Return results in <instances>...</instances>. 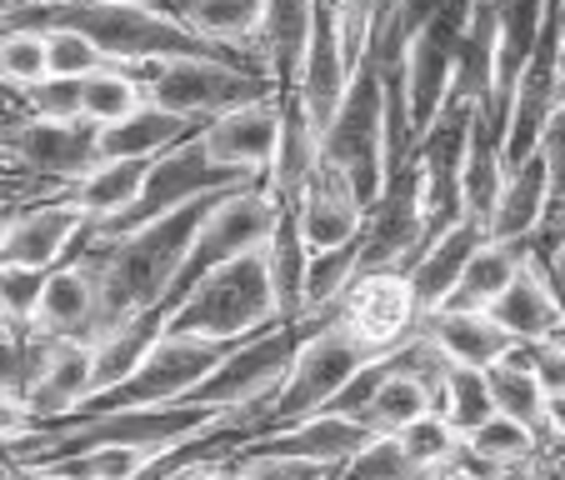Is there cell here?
Listing matches in <instances>:
<instances>
[{"label": "cell", "instance_id": "6da1fadb", "mask_svg": "<svg viewBox=\"0 0 565 480\" xmlns=\"http://www.w3.org/2000/svg\"><path fill=\"white\" fill-rule=\"evenodd\" d=\"M215 195L181 205L171 215H156L146 225H130L120 235H96L90 246H81V256H86L96 290H100V331H116V326L150 316V310H166L175 276H181L185 256H191V241L201 231L205 211L215 205Z\"/></svg>", "mask_w": 565, "mask_h": 480}, {"label": "cell", "instance_id": "7a4b0ae2", "mask_svg": "<svg viewBox=\"0 0 565 480\" xmlns=\"http://www.w3.org/2000/svg\"><path fill=\"white\" fill-rule=\"evenodd\" d=\"M371 361H375V351L365 341H355L331 310L306 316V335H300L296 361H290L280 391L270 395L266 406L235 416V430L250 440V436H260V430H276V426H290V420L316 416V410H331L335 395H341L345 385L361 375V365H371Z\"/></svg>", "mask_w": 565, "mask_h": 480}, {"label": "cell", "instance_id": "3957f363", "mask_svg": "<svg viewBox=\"0 0 565 480\" xmlns=\"http://www.w3.org/2000/svg\"><path fill=\"white\" fill-rule=\"evenodd\" d=\"M160 320H166V331L205 335V341H225V345H241L250 335H266L276 326H286L276 306V286H270L266 250L201 276L185 296H175L171 306L160 310Z\"/></svg>", "mask_w": 565, "mask_h": 480}, {"label": "cell", "instance_id": "277c9868", "mask_svg": "<svg viewBox=\"0 0 565 480\" xmlns=\"http://www.w3.org/2000/svg\"><path fill=\"white\" fill-rule=\"evenodd\" d=\"M320 160L341 171L351 181V191L361 195V205L371 211L381 201L385 181H391V130H385V81L371 61L361 55L351 75L341 110L331 116V126L320 130Z\"/></svg>", "mask_w": 565, "mask_h": 480}, {"label": "cell", "instance_id": "5b68a950", "mask_svg": "<svg viewBox=\"0 0 565 480\" xmlns=\"http://www.w3.org/2000/svg\"><path fill=\"white\" fill-rule=\"evenodd\" d=\"M140 75H146V96L156 106L191 116L201 126L280 90L256 61H241V55H175V61L146 65Z\"/></svg>", "mask_w": 565, "mask_h": 480}, {"label": "cell", "instance_id": "8992f818", "mask_svg": "<svg viewBox=\"0 0 565 480\" xmlns=\"http://www.w3.org/2000/svg\"><path fill=\"white\" fill-rule=\"evenodd\" d=\"M280 215H286V205L270 195L266 181H246V185H231V191L215 195V205L205 211L201 231H195L191 241V256H185L181 276H175V296H185V290L195 286L201 276H211V270L231 266V260L241 256H256V250L270 246V235H276ZM166 300V306H171Z\"/></svg>", "mask_w": 565, "mask_h": 480}, {"label": "cell", "instance_id": "52a82bcc", "mask_svg": "<svg viewBox=\"0 0 565 480\" xmlns=\"http://www.w3.org/2000/svg\"><path fill=\"white\" fill-rule=\"evenodd\" d=\"M235 345L205 341V335L185 331H160V341L146 351V361L116 385V391L96 395L86 410H120V406H181L215 375V365L231 355Z\"/></svg>", "mask_w": 565, "mask_h": 480}, {"label": "cell", "instance_id": "ba28073f", "mask_svg": "<svg viewBox=\"0 0 565 480\" xmlns=\"http://www.w3.org/2000/svg\"><path fill=\"white\" fill-rule=\"evenodd\" d=\"M300 335H306V320H286L276 331L241 341L221 365H215V375L191 395V401H201V406H211V410H235V416L266 406L270 395L280 391V381H286L290 361H296Z\"/></svg>", "mask_w": 565, "mask_h": 480}, {"label": "cell", "instance_id": "9c48e42d", "mask_svg": "<svg viewBox=\"0 0 565 480\" xmlns=\"http://www.w3.org/2000/svg\"><path fill=\"white\" fill-rule=\"evenodd\" d=\"M96 345L86 335H31L25 331V401L35 416L71 420L96 401Z\"/></svg>", "mask_w": 565, "mask_h": 480}, {"label": "cell", "instance_id": "30bf717a", "mask_svg": "<svg viewBox=\"0 0 565 480\" xmlns=\"http://www.w3.org/2000/svg\"><path fill=\"white\" fill-rule=\"evenodd\" d=\"M231 185H246V175L215 166L211 150H205V140H201V130H195L191 140H181V146H171L166 156L150 160V175H146V185H140V201L100 235H120V231H130V225H146V221H156V215H171V211H181V205L205 201V195H215V191H231ZM90 241H96V235H90Z\"/></svg>", "mask_w": 565, "mask_h": 480}, {"label": "cell", "instance_id": "8fae6325", "mask_svg": "<svg viewBox=\"0 0 565 480\" xmlns=\"http://www.w3.org/2000/svg\"><path fill=\"white\" fill-rule=\"evenodd\" d=\"M96 130L100 126H90V120L61 126V120H41V116H15L0 126V160L25 175H35V181H51V185L71 191L100 160Z\"/></svg>", "mask_w": 565, "mask_h": 480}, {"label": "cell", "instance_id": "7c38bea8", "mask_svg": "<svg viewBox=\"0 0 565 480\" xmlns=\"http://www.w3.org/2000/svg\"><path fill=\"white\" fill-rule=\"evenodd\" d=\"M355 341H365L375 355L406 345L420 331V300L406 270H361L341 290L335 306H326Z\"/></svg>", "mask_w": 565, "mask_h": 480}, {"label": "cell", "instance_id": "4fadbf2b", "mask_svg": "<svg viewBox=\"0 0 565 480\" xmlns=\"http://www.w3.org/2000/svg\"><path fill=\"white\" fill-rule=\"evenodd\" d=\"M81 241H90V215L71 191L25 201L0 250V276H45L61 260H71Z\"/></svg>", "mask_w": 565, "mask_h": 480}, {"label": "cell", "instance_id": "5bb4252c", "mask_svg": "<svg viewBox=\"0 0 565 480\" xmlns=\"http://www.w3.org/2000/svg\"><path fill=\"white\" fill-rule=\"evenodd\" d=\"M426 241H430V221H426V201H420V175L416 160H406V166L391 171L381 201L365 211L361 270H411V260L426 250Z\"/></svg>", "mask_w": 565, "mask_h": 480}, {"label": "cell", "instance_id": "9a60e30c", "mask_svg": "<svg viewBox=\"0 0 565 480\" xmlns=\"http://www.w3.org/2000/svg\"><path fill=\"white\" fill-rule=\"evenodd\" d=\"M280 126H286V90L205 120L201 140H205L215 166L246 175V181H266L270 160H276V146H280Z\"/></svg>", "mask_w": 565, "mask_h": 480}, {"label": "cell", "instance_id": "2e32d148", "mask_svg": "<svg viewBox=\"0 0 565 480\" xmlns=\"http://www.w3.org/2000/svg\"><path fill=\"white\" fill-rule=\"evenodd\" d=\"M25 331L31 335H86V341L100 331V290L81 250L41 276L31 310H25Z\"/></svg>", "mask_w": 565, "mask_h": 480}, {"label": "cell", "instance_id": "e0dca14e", "mask_svg": "<svg viewBox=\"0 0 565 480\" xmlns=\"http://www.w3.org/2000/svg\"><path fill=\"white\" fill-rule=\"evenodd\" d=\"M290 215H296V231H300L310 256L351 246V241H361V231H365L361 195H355L351 181H345L341 171H331L326 160H320V171L310 175V185L300 191V201L290 205Z\"/></svg>", "mask_w": 565, "mask_h": 480}, {"label": "cell", "instance_id": "ac0fdd59", "mask_svg": "<svg viewBox=\"0 0 565 480\" xmlns=\"http://www.w3.org/2000/svg\"><path fill=\"white\" fill-rule=\"evenodd\" d=\"M371 436L375 430L361 426L355 416H341V410H316V416H306V420L260 430V436H250L241 450H276V456H296V460H316V466L341 470Z\"/></svg>", "mask_w": 565, "mask_h": 480}, {"label": "cell", "instance_id": "d6986e66", "mask_svg": "<svg viewBox=\"0 0 565 480\" xmlns=\"http://www.w3.org/2000/svg\"><path fill=\"white\" fill-rule=\"evenodd\" d=\"M420 331H426V341L436 345L450 365H480V371H491L495 361H505V355L515 351V335L505 331L491 310L440 306L420 320Z\"/></svg>", "mask_w": 565, "mask_h": 480}, {"label": "cell", "instance_id": "ffe728a7", "mask_svg": "<svg viewBox=\"0 0 565 480\" xmlns=\"http://www.w3.org/2000/svg\"><path fill=\"white\" fill-rule=\"evenodd\" d=\"M480 241H486V225L470 221V215H460L456 225H446L440 235H430L426 250H420L416 260H411V286H416V300H420V320L430 316V310H440L450 296H456L460 276H466L470 256L480 250Z\"/></svg>", "mask_w": 565, "mask_h": 480}, {"label": "cell", "instance_id": "44dd1931", "mask_svg": "<svg viewBox=\"0 0 565 480\" xmlns=\"http://www.w3.org/2000/svg\"><path fill=\"white\" fill-rule=\"evenodd\" d=\"M491 316L515 335V345H541V341L565 335V306H561L551 276H545V266L535 256H525L521 276L501 290V300L491 306Z\"/></svg>", "mask_w": 565, "mask_h": 480}, {"label": "cell", "instance_id": "7402d4cb", "mask_svg": "<svg viewBox=\"0 0 565 480\" xmlns=\"http://www.w3.org/2000/svg\"><path fill=\"white\" fill-rule=\"evenodd\" d=\"M545 215H551V166L535 150L525 166L505 171L501 201H495L491 221H486V235L491 241H511V246H531L535 231L545 225Z\"/></svg>", "mask_w": 565, "mask_h": 480}, {"label": "cell", "instance_id": "603a6c76", "mask_svg": "<svg viewBox=\"0 0 565 480\" xmlns=\"http://www.w3.org/2000/svg\"><path fill=\"white\" fill-rule=\"evenodd\" d=\"M310 35H316V0H266L256 55L280 90H296Z\"/></svg>", "mask_w": 565, "mask_h": 480}, {"label": "cell", "instance_id": "cb8c5ba5", "mask_svg": "<svg viewBox=\"0 0 565 480\" xmlns=\"http://www.w3.org/2000/svg\"><path fill=\"white\" fill-rule=\"evenodd\" d=\"M205 45L241 61H256V41H260V21H266V0H175L171 6ZM266 71V65H260Z\"/></svg>", "mask_w": 565, "mask_h": 480}, {"label": "cell", "instance_id": "d4e9b609", "mask_svg": "<svg viewBox=\"0 0 565 480\" xmlns=\"http://www.w3.org/2000/svg\"><path fill=\"white\" fill-rule=\"evenodd\" d=\"M195 130H201V120L175 116V110L146 100L136 116L116 120V126H100L96 130V150H100V160H156V156H166L171 146L191 140Z\"/></svg>", "mask_w": 565, "mask_h": 480}, {"label": "cell", "instance_id": "484cf974", "mask_svg": "<svg viewBox=\"0 0 565 480\" xmlns=\"http://www.w3.org/2000/svg\"><path fill=\"white\" fill-rule=\"evenodd\" d=\"M505 126L491 116V110L476 106V120H470V150H466V171H460V205H466L470 221H491L495 201H501L505 185V150H501Z\"/></svg>", "mask_w": 565, "mask_h": 480}, {"label": "cell", "instance_id": "4316f807", "mask_svg": "<svg viewBox=\"0 0 565 480\" xmlns=\"http://www.w3.org/2000/svg\"><path fill=\"white\" fill-rule=\"evenodd\" d=\"M201 440H185V446H96V450H75V456H61V460H41V466L61 470L65 480H146L156 470H166L171 460H181L185 450H195Z\"/></svg>", "mask_w": 565, "mask_h": 480}, {"label": "cell", "instance_id": "83f0119b", "mask_svg": "<svg viewBox=\"0 0 565 480\" xmlns=\"http://www.w3.org/2000/svg\"><path fill=\"white\" fill-rule=\"evenodd\" d=\"M146 175H150V160H96V166L71 185V195L86 205V215H90V235L110 231V225L140 201Z\"/></svg>", "mask_w": 565, "mask_h": 480}, {"label": "cell", "instance_id": "f1b7e54d", "mask_svg": "<svg viewBox=\"0 0 565 480\" xmlns=\"http://www.w3.org/2000/svg\"><path fill=\"white\" fill-rule=\"evenodd\" d=\"M541 460H545L541 430L501 416V410L491 420H480L476 430H466V470H476V476H501V470L515 466H541Z\"/></svg>", "mask_w": 565, "mask_h": 480}, {"label": "cell", "instance_id": "f546056e", "mask_svg": "<svg viewBox=\"0 0 565 480\" xmlns=\"http://www.w3.org/2000/svg\"><path fill=\"white\" fill-rule=\"evenodd\" d=\"M316 171H320V130L310 126L300 100L286 90V126H280V146H276V160H270V171H266V185L280 205H296Z\"/></svg>", "mask_w": 565, "mask_h": 480}, {"label": "cell", "instance_id": "4dcf8cb0", "mask_svg": "<svg viewBox=\"0 0 565 480\" xmlns=\"http://www.w3.org/2000/svg\"><path fill=\"white\" fill-rule=\"evenodd\" d=\"M436 410V385L426 381V375L406 371L401 365V345L391 351V371H385V381L375 385L371 406H365V426L375 430V436H401L406 426H416L420 416H430Z\"/></svg>", "mask_w": 565, "mask_h": 480}, {"label": "cell", "instance_id": "1f68e13d", "mask_svg": "<svg viewBox=\"0 0 565 480\" xmlns=\"http://www.w3.org/2000/svg\"><path fill=\"white\" fill-rule=\"evenodd\" d=\"M525 256H531V246H511V241H480V250L470 256L466 276H460L456 296L446 300V306H466V310H491L495 300H501V290L511 286L515 276H521Z\"/></svg>", "mask_w": 565, "mask_h": 480}, {"label": "cell", "instance_id": "d6a6232c", "mask_svg": "<svg viewBox=\"0 0 565 480\" xmlns=\"http://www.w3.org/2000/svg\"><path fill=\"white\" fill-rule=\"evenodd\" d=\"M266 266H270V286H276V306L280 320H306V276H310V250L296 231V215H280L276 235L266 246Z\"/></svg>", "mask_w": 565, "mask_h": 480}, {"label": "cell", "instance_id": "836d02e7", "mask_svg": "<svg viewBox=\"0 0 565 480\" xmlns=\"http://www.w3.org/2000/svg\"><path fill=\"white\" fill-rule=\"evenodd\" d=\"M160 331H166V320H160V310H150V316L130 320V326H116V331H100L96 341V395L116 391L120 381H126L130 371H136L140 361H146V351L160 341Z\"/></svg>", "mask_w": 565, "mask_h": 480}, {"label": "cell", "instance_id": "e575fe53", "mask_svg": "<svg viewBox=\"0 0 565 480\" xmlns=\"http://www.w3.org/2000/svg\"><path fill=\"white\" fill-rule=\"evenodd\" d=\"M395 440H401V450H406V460L416 466L420 480L446 476V470H466V436H460L440 410L420 416L416 426H406Z\"/></svg>", "mask_w": 565, "mask_h": 480}, {"label": "cell", "instance_id": "d590c367", "mask_svg": "<svg viewBox=\"0 0 565 480\" xmlns=\"http://www.w3.org/2000/svg\"><path fill=\"white\" fill-rule=\"evenodd\" d=\"M86 120L90 126H116V120L136 116L140 106H146V75L136 71V65H100V71H90L86 81Z\"/></svg>", "mask_w": 565, "mask_h": 480}, {"label": "cell", "instance_id": "8d00e7d4", "mask_svg": "<svg viewBox=\"0 0 565 480\" xmlns=\"http://www.w3.org/2000/svg\"><path fill=\"white\" fill-rule=\"evenodd\" d=\"M491 395H495V410L511 420H525L531 430L545 426V391L541 381H535L531 371V355H525V345H515L505 361H495L491 371Z\"/></svg>", "mask_w": 565, "mask_h": 480}, {"label": "cell", "instance_id": "74e56055", "mask_svg": "<svg viewBox=\"0 0 565 480\" xmlns=\"http://www.w3.org/2000/svg\"><path fill=\"white\" fill-rule=\"evenodd\" d=\"M436 410L460 430V436L476 430L480 420L495 416L491 375L480 371V365H446V375H440V385H436Z\"/></svg>", "mask_w": 565, "mask_h": 480}, {"label": "cell", "instance_id": "f35d334b", "mask_svg": "<svg viewBox=\"0 0 565 480\" xmlns=\"http://www.w3.org/2000/svg\"><path fill=\"white\" fill-rule=\"evenodd\" d=\"M51 75V41L35 25H0V81L11 96L41 86Z\"/></svg>", "mask_w": 565, "mask_h": 480}, {"label": "cell", "instance_id": "ab89813d", "mask_svg": "<svg viewBox=\"0 0 565 480\" xmlns=\"http://www.w3.org/2000/svg\"><path fill=\"white\" fill-rule=\"evenodd\" d=\"M335 480H420V476H416V466L406 460L401 440L395 436H371L341 470H335Z\"/></svg>", "mask_w": 565, "mask_h": 480}, {"label": "cell", "instance_id": "60d3db41", "mask_svg": "<svg viewBox=\"0 0 565 480\" xmlns=\"http://www.w3.org/2000/svg\"><path fill=\"white\" fill-rule=\"evenodd\" d=\"M35 31H45V41H51V75L86 81L90 71L110 65V55L100 51V45L90 41L86 31H75V25H35Z\"/></svg>", "mask_w": 565, "mask_h": 480}, {"label": "cell", "instance_id": "b9f144b4", "mask_svg": "<svg viewBox=\"0 0 565 480\" xmlns=\"http://www.w3.org/2000/svg\"><path fill=\"white\" fill-rule=\"evenodd\" d=\"M15 100L25 106V116H41V120H61V126L86 120V86L71 81V75H45L41 86L21 90Z\"/></svg>", "mask_w": 565, "mask_h": 480}, {"label": "cell", "instance_id": "7bdbcfd3", "mask_svg": "<svg viewBox=\"0 0 565 480\" xmlns=\"http://www.w3.org/2000/svg\"><path fill=\"white\" fill-rule=\"evenodd\" d=\"M235 480H335L331 466L296 456H276V450H241L235 456Z\"/></svg>", "mask_w": 565, "mask_h": 480}, {"label": "cell", "instance_id": "ee69618b", "mask_svg": "<svg viewBox=\"0 0 565 480\" xmlns=\"http://www.w3.org/2000/svg\"><path fill=\"white\" fill-rule=\"evenodd\" d=\"M41 426L45 420L35 416V406L25 401L21 385H0V446H15V440H25Z\"/></svg>", "mask_w": 565, "mask_h": 480}, {"label": "cell", "instance_id": "f6af8a7d", "mask_svg": "<svg viewBox=\"0 0 565 480\" xmlns=\"http://www.w3.org/2000/svg\"><path fill=\"white\" fill-rule=\"evenodd\" d=\"M541 156H545V166H551V211H565V100L555 106L551 126H545Z\"/></svg>", "mask_w": 565, "mask_h": 480}, {"label": "cell", "instance_id": "bcb514c9", "mask_svg": "<svg viewBox=\"0 0 565 480\" xmlns=\"http://www.w3.org/2000/svg\"><path fill=\"white\" fill-rule=\"evenodd\" d=\"M525 355H531V371H535V381H541V391L565 395V335L541 341V345H525Z\"/></svg>", "mask_w": 565, "mask_h": 480}, {"label": "cell", "instance_id": "7dc6e473", "mask_svg": "<svg viewBox=\"0 0 565 480\" xmlns=\"http://www.w3.org/2000/svg\"><path fill=\"white\" fill-rule=\"evenodd\" d=\"M25 381V326H6L0 331V385Z\"/></svg>", "mask_w": 565, "mask_h": 480}, {"label": "cell", "instance_id": "c3c4849f", "mask_svg": "<svg viewBox=\"0 0 565 480\" xmlns=\"http://www.w3.org/2000/svg\"><path fill=\"white\" fill-rule=\"evenodd\" d=\"M545 266V276H551V286H555V296H561V306H565V235L561 241H555L551 250H545V256H535Z\"/></svg>", "mask_w": 565, "mask_h": 480}, {"label": "cell", "instance_id": "681fc988", "mask_svg": "<svg viewBox=\"0 0 565 480\" xmlns=\"http://www.w3.org/2000/svg\"><path fill=\"white\" fill-rule=\"evenodd\" d=\"M0 480H65V476L51 466H41V460H11V466L0 470Z\"/></svg>", "mask_w": 565, "mask_h": 480}, {"label": "cell", "instance_id": "f907efd6", "mask_svg": "<svg viewBox=\"0 0 565 480\" xmlns=\"http://www.w3.org/2000/svg\"><path fill=\"white\" fill-rule=\"evenodd\" d=\"M21 195H11V191H0V250H6V235H11V225H15V215H21Z\"/></svg>", "mask_w": 565, "mask_h": 480}, {"label": "cell", "instance_id": "816d5d0a", "mask_svg": "<svg viewBox=\"0 0 565 480\" xmlns=\"http://www.w3.org/2000/svg\"><path fill=\"white\" fill-rule=\"evenodd\" d=\"M491 480H545V476H541V466H515V470H501V476H491Z\"/></svg>", "mask_w": 565, "mask_h": 480}, {"label": "cell", "instance_id": "f5cc1de1", "mask_svg": "<svg viewBox=\"0 0 565 480\" xmlns=\"http://www.w3.org/2000/svg\"><path fill=\"white\" fill-rule=\"evenodd\" d=\"M555 86H561V100H565V31L555 41Z\"/></svg>", "mask_w": 565, "mask_h": 480}, {"label": "cell", "instance_id": "db71d44e", "mask_svg": "<svg viewBox=\"0 0 565 480\" xmlns=\"http://www.w3.org/2000/svg\"><path fill=\"white\" fill-rule=\"evenodd\" d=\"M430 480H491V476H476V470H446V476H430Z\"/></svg>", "mask_w": 565, "mask_h": 480}, {"label": "cell", "instance_id": "11a10c76", "mask_svg": "<svg viewBox=\"0 0 565 480\" xmlns=\"http://www.w3.org/2000/svg\"><path fill=\"white\" fill-rule=\"evenodd\" d=\"M0 6H61V0H0Z\"/></svg>", "mask_w": 565, "mask_h": 480}, {"label": "cell", "instance_id": "9f6ffc18", "mask_svg": "<svg viewBox=\"0 0 565 480\" xmlns=\"http://www.w3.org/2000/svg\"><path fill=\"white\" fill-rule=\"evenodd\" d=\"M136 6H156V11H171L175 0H136Z\"/></svg>", "mask_w": 565, "mask_h": 480}, {"label": "cell", "instance_id": "6f0895ef", "mask_svg": "<svg viewBox=\"0 0 565 480\" xmlns=\"http://www.w3.org/2000/svg\"><path fill=\"white\" fill-rule=\"evenodd\" d=\"M6 326H15V320H11V310L0 306V331H6Z\"/></svg>", "mask_w": 565, "mask_h": 480}, {"label": "cell", "instance_id": "680465c9", "mask_svg": "<svg viewBox=\"0 0 565 480\" xmlns=\"http://www.w3.org/2000/svg\"><path fill=\"white\" fill-rule=\"evenodd\" d=\"M6 96H11V90H6V81H0V100H6Z\"/></svg>", "mask_w": 565, "mask_h": 480}, {"label": "cell", "instance_id": "91938a15", "mask_svg": "<svg viewBox=\"0 0 565 480\" xmlns=\"http://www.w3.org/2000/svg\"><path fill=\"white\" fill-rule=\"evenodd\" d=\"M555 480H565V476H555Z\"/></svg>", "mask_w": 565, "mask_h": 480}]
</instances>
